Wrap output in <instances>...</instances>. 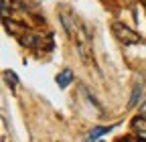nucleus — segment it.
<instances>
[{
  "instance_id": "0eeeda50",
  "label": "nucleus",
  "mask_w": 146,
  "mask_h": 142,
  "mask_svg": "<svg viewBox=\"0 0 146 142\" xmlns=\"http://www.w3.org/2000/svg\"><path fill=\"white\" fill-rule=\"evenodd\" d=\"M116 128V124H112V126H96L94 130L89 132V136H87V140H96V138H100V136H104V134H108L110 130H114Z\"/></svg>"
},
{
  "instance_id": "f03ea898",
  "label": "nucleus",
  "mask_w": 146,
  "mask_h": 142,
  "mask_svg": "<svg viewBox=\"0 0 146 142\" xmlns=\"http://www.w3.org/2000/svg\"><path fill=\"white\" fill-rule=\"evenodd\" d=\"M75 39H77V53L85 65H94V53H91V37L87 33V27L81 25L75 33Z\"/></svg>"
},
{
  "instance_id": "423d86ee",
  "label": "nucleus",
  "mask_w": 146,
  "mask_h": 142,
  "mask_svg": "<svg viewBox=\"0 0 146 142\" xmlns=\"http://www.w3.org/2000/svg\"><path fill=\"white\" fill-rule=\"evenodd\" d=\"M71 81H73V71H71V69H63L61 73L57 75V85L61 87V90H65Z\"/></svg>"
},
{
  "instance_id": "9d476101",
  "label": "nucleus",
  "mask_w": 146,
  "mask_h": 142,
  "mask_svg": "<svg viewBox=\"0 0 146 142\" xmlns=\"http://www.w3.org/2000/svg\"><path fill=\"white\" fill-rule=\"evenodd\" d=\"M23 6H29V8H35V6H39L43 0H21Z\"/></svg>"
},
{
  "instance_id": "1a4fd4ad",
  "label": "nucleus",
  "mask_w": 146,
  "mask_h": 142,
  "mask_svg": "<svg viewBox=\"0 0 146 142\" xmlns=\"http://www.w3.org/2000/svg\"><path fill=\"white\" fill-rule=\"evenodd\" d=\"M4 79H6V83L12 87V90L18 85V77H16V73H14V71H4Z\"/></svg>"
},
{
  "instance_id": "7ed1b4c3",
  "label": "nucleus",
  "mask_w": 146,
  "mask_h": 142,
  "mask_svg": "<svg viewBox=\"0 0 146 142\" xmlns=\"http://www.w3.org/2000/svg\"><path fill=\"white\" fill-rule=\"evenodd\" d=\"M112 31H114V35H116V39H118L120 43H124V45H134V43L140 41V35L134 33L132 29H128V27L122 25V23H114V25H112Z\"/></svg>"
},
{
  "instance_id": "6e6552de",
  "label": "nucleus",
  "mask_w": 146,
  "mask_h": 142,
  "mask_svg": "<svg viewBox=\"0 0 146 142\" xmlns=\"http://www.w3.org/2000/svg\"><path fill=\"white\" fill-rule=\"evenodd\" d=\"M140 96H142V83H136L134 90H132V96H130V102H128V110H132L134 106L140 102Z\"/></svg>"
},
{
  "instance_id": "39448f33",
  "label": "nucleus",
  "mask_w": 146,
  "mask_h": 142,
  "mask_svg": "<svg viewBox=\"0 0 146 142\" xmlns=\"http://www.w3.org/2000/svg\"><path fill=\"white\" fill-rule=\"evenodd\" d=\"M132 130L138 134V138L146 140V114L140 116V118H134V120H132Z\"/></svg>"
},
{
  "instance_id": "f257e3e1",
  "label": "nucleus",
  "mask_w": 146,
  "mask_h": 142,
  "mask_svg": "<svg viewBox=\"0 0 146 142\" xmlns=\"http://www.w3.org/2000/svg\"><path fill=\"white\" fill-rule=\"evenodd\" d=\"M18 43L23 47H36V49H43L47 47L49 51L53 49V35L51 33H35V31H25L21 37H18Z\"/></svg>"
},
{
  "instance_id": "20e7f679",
  "label": "nucleus",
  "mask_w": 146,
  "mask_h": 142,
  "mask_svg": "<svg viewBox=\"0 0 146 142\" xmlns=\"http://www.w3.org/2000/svg\"><path fill=\"white\" fill-rule=\"evenodd\" d=\"M61 23H63V29H65V33L69 35V37H73V35L77 33V21H75L73 14H69V12L61 14Z\"/></svg>"
},
{
  "instance_id": "9b49d317",
  "label": "nucleus",
  "mask_w": 146,
  "mask_h": 142,
  "mask_svg": "<svg viewBox=\"0 0 146 142\" xmlns=\"http://www.w3.org/2000/svg\"><path fill=\"white\" fill-rule=\"evenodd\" d=\"M142 114H146V104H144V106H142Z\"/></svg>"
}]
</instances>
